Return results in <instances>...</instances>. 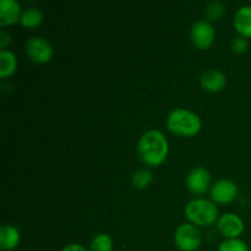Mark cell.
<instances>
[{
  "instance_id": "obj_18",
  "label": "cell",
  "mask_w": 251,
  "mask_h": 251,
  "mask_svg": "<svg viewBox=\"0 0 251 251\" xmlns=\"http://www.w3.org/2000/svg\"><path fill=\"white\" fill-rule=\"evenodd\" d=\"M218 251H249V249L243 240L234 238V239H227L221 243Z\"/></svg>"
},
{
  "instance_id": "obj_15",
  "label": "cell",
  "mask_w": 251,
  "mask_h": 251,
  "mask_svg": "<svg viewBox=\"0 0 251 251\" xmlns=\"http://www.w3.org/2000/svg\"><path fill=\"white\" fill-rule=\"evenodd\" d=\"M43 19V14L39 9L37 7H27L26 10H24L20 17V22L22 24V26L25 27H37L42 22Z\"/></svg>"
},
{
  "instance_id": "obj_17",
  "label": "cell",
  "mask_w": 251,
  "mask_h": 251,
  "mask_svg": "<svg viewBox=\"0 0 251 251\" xmlns=\"http://www.w3.org/2000/svg\"><path fill=\"white\" fill-rule=\"evenodd\" d=\"M132 185L137 189H144L152 181V173L147 169H141L132 176Z\"/></svg>"
},
{
  "instance_id": "obj_9",
  "label": "cell",
  "mask_w": 251,
  "mask_h": 251,
  "mask_svg": "<svg viewBox=\"0 0 251 251\" xmlns=\"http://www.w3.org/2000/svg\"><path fill=\"white\" fill-rule=\"evenodd\" d=\"M237 184L232 180H227V179L217 181V183L212 186V189H211V196H212V199L221 203L230 202V201L237 196Z\"/></svg>"
},
{
  "instance_id": "obj_2",
  "label": "cell",
  "mask_w": 251,
  "mask_h": 251,
  "mask_svg": "<svg viewBox=\"0 0 251 251\" xmlns=\"http://www.w3.org/2000/svg\"><path fill=\"white\" fill-rule=\"evenodd\" d=\"M167 126L172 132L180 136H193L201 129L200 118L190 110L176 109L172 110L167 118Z\"/></svg>"
},
{
  "instance_id": "obj_7",
  "label": "cell",
  "mask_w": 251,
  "mask_h": 251,
  "mask_svg": "<svg viewBox=\"0 0 251 251\" xmlns=\"http://www.w3.org/2000/svg\"><path fill=\"white\" fill-rule=\"evenodd\" d=\"M217 228L220 233L229 239H234L244 229V223L239 216L234 213H226L221 216L217 222Z\"/></svg>"
},
{
  "instance_id": "obj_11",
  "label": "cell",
  "mask_w": 251,
  "mask_h": 251,
  "mask_svg": "<svg viewBox=\"0 0 251 251\" xmlns=\"http://www.w3.org/2000/svg\"><path fill=\"white\" fill-rule=\"evenodd\" d=\"M20 5L16 0H1L0 1V25L14 24L19 20Z\"/></svg>"
},
{
  "instance_id": "obj_19",
  "label": "cell",
  "mask_w": 251,
  "mask_h": 251,
  "mask_svg": "<svg viewBox=\"0 0 251 251\" xmlns=\"http://www.w3.org/2000/svg\"><path fill=\"white\" fill-rule=\"evenodd\" d=\"M225 12V5L220 1H211L205 9L206 16L210 20H218Z\"/></svg>"
},
{
  "instance_id": "obj_6",
  "label": "cell",
  "mask_w": 251,
  "mask_h": 251,
  "mask_svg": "<svg viewBox=\"0 0 251 251\" xmlns=\"http://www.w3.org/2000/svg\"><path fill=\"white\" fill-rule=\"evenodd\" d=\"M215 31L212 25L206 20H198L191 27V39L198 48L205 49L212 44Z\"/></svg>"
},
{
  "instance_id": "obj_12",
  "label": "cell",
  "mask_w": 251,
  "mask_h": 251,
  "mask_svg": "<svg viewBox=\"0 0 251 251\" xmlns=\"http://www.w3.org/2000/svg\"><path fill=\"white\" fill-rule=\"evenodd\" d=\"M234 26L242 36L251 37V6H242L234 17Z\"/></svg>"
},
{
  "instance_id": "obj_13",
  "label": "cell",
  "mask_w": 251,
  "mask_h": 251,
  "mask_svg": "<svg viewBox=\"0 0 251 251\" xmlns=\"http://www.w3.org/2000/svg\"><path fill=\"white\" fill-rule=\"evenodd\" d=\"M20 242L19 230L12 226H2L0 229V247L2 250H12Z\"/></svg>"
},
{
  "instance_id": "obj_16",
  "label": "cell",
  "mask_w": 251,
  "mask_h": 251,
  "mask_svg": "<svg viewBox=\"0 0 251 251\" xmlns=\"http://www.w3.org/2000/svg\"><path fill=\"white\" fill-rule=\"evenodd\" d=\"M113 240L108 234H97L91 242V251H112Z\"/></svg>"
},
{
  "instance_id": "obj_10",
  "label": "cell",
  "mask_w": 251,
  "mask_h": 251,
  "mask_svg": "<svg viewBox=\"0 0 251 251\" xmlns=\"http://www.w3.org/2000/svg\"><path fill=\"white\" fill-rule=\"evenodd\" d=\"M200 82L205 90L215 92V91H220L225 87L226 77L220 70L211 69V70H206L205 73H202Z\"/></svg>"
},
{
  "instance_id": "obj_8",
  "label": "cell",
  "mask_w": 251,
  "mask_h": 251,
  "mask_svg": "<svg viewBox=\"0 0 251 251\" xmlns=\"http://www.w3.org/2000/svg\"><path fill=\"white\" fill-rule=\"evenodd\" d=\"M211 176L210 172L203 167H196L191 169L186 176V185L189 190L194 194H202L207 190L210 185Z\"/></svg>"
},
{
  "instance_id": "obj_21",
  "label": "cell",
  "mask_w": 251,
  "mask_h": 251,
  "mask_svg": "<svg viewBox=\"0 0 251 251\" xmlns=\"http://www.w3.org/2000/svg\"><path fill=\"white\" fill-rule=\"evenodd\" d=\"M10 43V36L5 31L0 32V47L5 48Z\"/></svg>"
},
{
  "instance_id": "obj_20",
  "label": "cell",
  "mask_w": 251,
  "mask_h": 251,
  "mask_svg": "<svg viewBox=\"0 0 251 251\" xmlns=\"http://www.w3.org/2000/svg\"><path fill=\"white\" fill-rule=\"evenodd\" d=\"M232 48L235 53H244L248 48V42L245 37H237L233 39Z\"/></svg>"
},
{
  "instance_id": "obj_3",
  "label": "cell",
  "mask_w": 251,
  "mask_h": 251,
  "mask_svg": "<svg viewBox=\"0 0 251 251\" xmlns=\"http://www.w3.org/2000/svg\"><path fill=\"white\" fill-rule=\"evenodd\" d=\"M185 215L198 226H208L217 217V207L206 199H195L185 207Z\"/></svg>"
},
{
  "instance_id": "obj_22",
  "label": "cell",
  "mask_w": 251,
  "mask_h": 251,
  "mask_svg": "<svg viewBox=\"0 0 251 251\" xmlns=\"http://www.w3.org/2000/svg\"><path fill=\"white\" fill-rule=\"evenodd\" d=\"M61 251H88V250L80 244H70V245H66V247Z\"/></svg>"
},
{
  "instance_id": "obj_5",
  "label": "cell",
  "mask_w": 251,
  "mask_h": 251,
  "mask_svg": "<svg viewBox=\"0 0 251 251\" xmlns=\"http://www.w3.org/2000/svg\"><path fill=\"white\" fill-rule=\"evenodd\" d=\"M26 51L36 63H46L53 55V47L43 37H33L26 43Z\"/></svg>"
},
{
  "instance_id": "obj_14",
  "label": "cell",
  "mask_w": 251,
  "mask_h": 251,
  "mask_svg": "<svg viewBox=\"0 0 251 251\" xmlns=\"http://www.w3.org/2000/svg\"><path fill=\"white\" fill-rule=\"evenodd\" d=\"M16 69V56L10 50L2 49L0 51V76L2 78L11 75Z\"/></svg>"
},
{
  "instance_id": "obj_4",
  "label": "cell",
  "mask_w": 251,
  "mask_h": 251,
  "mask_svg": "<svg viewBox=\"0 0 251 251\" xmlns=\"http://www.w3.org/2000/svg\"><path fill=\"white\" fill-rule=\"evenodd\" d=\"M174 242L179 249L183 251H193L200 247V232L194 225L184 223L176 228V234H174Z\"/></svg>"
},
{
  "instance_id": "obj_1",
  "label": "cell",
  "mask_w": 251,
  "mask_h": 251,
  "mask_svg": "<svg viewBox=\"0 0 251 251\" xmlns=\"http://www.w3.org/2000/svg\"><path fill=\"white\" fill-rule=\"evenodd\" d=\"M137 153L144 163L150 166L161 164L168 154V141L161 131L150 130L140 139Z\"/></svg>"
}]
</instances>
